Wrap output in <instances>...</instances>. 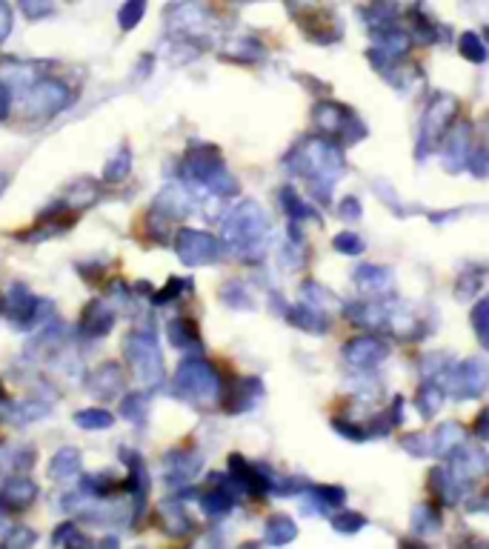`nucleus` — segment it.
<instances>
[{"label":"nucleus","mask_w":489,"mask_h":549,"mask_svg":"<svg viewBox=\"0 0 489 549\" xmlns=\"http://www.w3.org/2000/svg\"><path fill=\"white\" fill-rule=\"evenodd\" d=\"M37 463V452L29 444H0V478L26 475Z\"/></svg>","instance_id":"22"},{"label":"nucleus","mask_w":489,"mask_h":549,"mask_svg":"<svg viewBox=\"0 0 489 549\" xmlns=\"http://www.w3.org/2000/svg\"><path fill=\"white\" fill-rule=\"evenodd\" d=\"M387 352H389L387 343H380L375 338H355L344 347V358L355 369H372L387 358Z\"/></svg>","instance_id":"19"},{"label":"nucleus","mask_w":489,"mask_h":549,"mask_svg":"<svg viewBox=\"0 0 489 549\" xmlns=\"http://www.w3.org/2000/svg\"><path fill=\"white\" fill-rule=\"evenodd\" d=\"M287 318H289V324L306 329V332H312V335H321V332H326V326H330L326 324V312L309 307V304H297V307L287 309Z\"/></svg>","instance_id":"28"},{"label":"nucleus","mask_w":489,"mask_h":549,"mask_svg":"<svg viewBox=\"0 0 489 549\" xmlns=\"http://www.w3.org/2000/svg\"><path fill=\"white\" fill-rule=\"evenodd\" d=\"M287 169L312 181V189H330L332 181L344 172V152L326 137H309L301 141L292 152L287 155Z\"/></svg>","instance_id":"3"},{"label":"nucleus","mask_w":489,"mask_h":549,"mask_svg":"<svg viewBox=\"0 0 489 549\" xmlns=\"http://www.w3.org/2000/svg\"><path fill=\"white\" fill-rule=\"evenodd\" d=\"M86 389H89V395L98 397V401H115V397L126 389L124 369H120L118 364H112V361L101 364V366L86 378Z\"/></svg>","instance_id":"14"},{"label":"nucleus","mask_w":489,"mask_h":549,"mask_svg":"<svg viewBox=\"0 0 489 549\" xmlns=\"http://www.w3.org/2000/svg\"><path fill=\"white\" fill-rule=\"evenodd\" d=\"M312 118H315V127L326 135V137H346V141H361V135L366 132L361 127V120L349 112V109L338 106L332 101H323L315 106V112H312Z\"/></svg>","instance_id":"10"},{"label":"nucleus","mask_w":489,"mask_h":549,"mask_svg":"<svg viewBox=\"0 0 489 549\" xmlns=\"http://www.w3.org/2000/svg\"><path fill=\"white\" fill-rule=\"evenodd\" d=\"M80 489H84L86 496H92V498H103V501H109V498L115 496L118 484H115V478H109L106 472H98V475H86V478H84V484H80Z\"/></svg>","instance_id":"38"},{"label":"nucleus","mask_w":489,"mask_h":549,"mask_svg":"<svg viewBox=\"0 0 489 549\" xmlns=\"http://www.w3.org/2000/svg\"><path fill=\"white\" fill-rule=\"evenodd\" d=\"M318 4H321V0H287V6H289V12H292L295 18L304 15V12H309V9H315Z\"/></svg>","instance_id":"55"},{"label":"nucleus","mask_w":489,"mask_h":549,"mask_svg":"<svg viewBox=\"0 0 489 549\" xmlns=\"http://www.w3.org/2000/svg\"><path fill=\"white\" fill-rule=\"evenodd\" d=\"M224 300H226V307H232V309H255V300L249 298L247 286L238 281L224 286Z\"/></svg>","instance_id":"44"},{"label":"nucleus","mask_w":489,"mask_h":549,"mask_svg":"<svg viewBox=\"0 0 489 549\" xmlns=\"http://www.w3.org/2000/svg\"><path fill=\"white\" fill-rule=\"evenodd\" d=\"M124 355L141 387L158 389L163 383V355L152 329H132L124 340Z\"/></svg>","instance_id":"6"},{"label":"nucleus","mask_w":489,"mask_h":549,"mask_svg":"<svg viewBox=\"0 0 489 549\" xmlns=\"http://www.w3.org/2000/svg\"><path fill=\"white\" fill-rule=\"evenodd\" d=\"M238 4H257V0H238Z\"/></svg>","instance_id":"60"},{"label":"nucleus","mask_w":489,"mask_h":549,"mask_svg":"<svg viewBox=\"0 0 489 549\" xmlns=\"http://www.w3.org/2000/svg\"><path fill=\"white\" fill-rule=\"evenodd\" d=\"M355 283L366 295H380L392 286V274L389 269H380V266H361L355 272Z\"/></svg>","instance_id":"31"},{"label":"nucleus","mask_w":489,"mask_h":549,"mask_svg":"<svg viewBox=\"0 0 489 549\" xmlns=\"http://www.w3.org/2000/svg\"><path fill=\"white\" fill-rule=\"evenodd\" d=\"M163 20H167V35L175 44L192 46L195 52L215 46L217 35H221V20L200 0H175L163 12Z\"/></svg>","instance_id":"1"},{"label":"nucleus","mask_w":489,"mask_h":549,"mask_svg":"<svg viewBox=\"0 0 489 549\" xmlns=\"http://www.w3.org/2000/svg\"><path fill=\"white\" fill-rule=\"evenodd\" d=\"M464 441V430L458 427V423H446V427L438 430L435 435V444H432V452H438V455H450L455 449V444Z\"/></svg>","instance_id":"40"},{"label":"nucleus","mask_w":489,"mask_h":549,"mask_svg":"<svg viewBox=\"0 0 489 549\" xmlns=\"http://www.w3.org/2000/svg\"><path fill=\"white\" fill-rule=\"evenodd\" d=\"M6 184H9V175L6 172H0V195L6 192Z\"/></svg>","instance_id":"59"},{"label":"nucleus","mask_w":489,"mask_h":549,"mask_svg":"<svg viewBox=\"0 0 489 549\" xmlns=\"http://www.w3.org/2000/svg\"><path fill=\"white\" fill-rule=\"evenodd\" d=\"M232 480L224 475H209V487L200 492V506L209 518H224L235 510Z\"/></svg>","instance_id":"15"},{"label":"nucleus","mask_w":489,"mask_h":549,"mask_svg":"<svg viewBox=\"0 0 489 549\" xmlns=\"http://www.w3.org/2000/svg\"><path fill=\"white\" fill-rule=\"evenodd\" d=\"M264 387L257 378H243L238 381V387L232 389V395L226 397V412L229 415H240V412H247L249 406H255V401L261 397Z\"/></svg>","instance_id":"27"},{"label":"nucleus","mask_w":489,"mask_h":549,"mask_svg":"<svg viewBox=\"0 0 489 549\" xmlns=\"http://www.w3.org/2000/svg\"><path fill=\"white\" fill-rule=\"evenodd\" d=\"M9 32H12V9L6 0H0V46L6 44Z\"/></svg>","instance_id":"53"},{"label":"nucleus","mask_w":489,"mask_h":549,"mask_svg":"<svg viewBox=\"0 0 489 549\" xmlns=\"http://www.w3.org/2000/svg\"><path fill=\"white\" fill-rule=\"evenodd\" d=\"M18 9L26 20H44L54 12V0H18Z\"/></svg>","instance_id":"45"},{"label":"nucleus","mask_w":489,"mask_h":549,"mask_svg":"<svg viewBox=\"0 0 489 549\" xmlns=\"http://www.w3.org/2000/svg\"><path fill=\"white\" fill-rule=\"evenodd\" d=\"M52 544H54V546H72V549H86V546H89L92 541L86 538L84 532H80V527H77V524H72V520H69V524H61L58 529L52 532Z\"/></svg>","instance_id":"37"},{"label":"nucleus","mask_w":489,"mask_h":549,"mask_svg":"<svg viewBox=\"0 0 489 549\" xmlns=\"http://www.w3.org/2000/svg\"><path fill=\"white\" fill-rule=\"evenodd\" d=\"M489 381V369L481 364V361H469L464 366H458L452 378H450V389L458 395V397H475Z\"/></svg>","instance_id":"20"},{"label":"nucleus","mask_w":489,"mask_h":549,"mask_svg":"<svg viewBox=\"0 0 489 549\" xmlns=\"http://www.w3.org/2000/svg\"><path fill=\"white\" fill-rule=\"evenodd\" d=\"M266 238H269V221L255 201L238 203L235 209L224 217V246L238 252L240 258L252 260L261 255Z\"/></svg>","instance_id":"4"},{"label":"nucleus","mask_w":489,"mask_h":549,"mask_svg":"<svg viewBox=\"0 0 489 549\" xmlns=\"http://www.w3.org/2000/svg\"><path fill=\"white\" fill-rule=\"evenodd\" d=\"M281 203H283V212L292 217V224L309 221V217H315V221H318V215L312 212L301 198H297V192H295L292 186H283V189H281Z\"/></svg>","instance_id":"36"},{"label":"nucleus","mask_w":489,"mask_h":549,"mask_svg":"<svg viewBox=\"0 0 489 549\" xmlns=\"http://www.w3.org/2000/svg\"><path fill=\"white\" fill-rule=\"evenodd\" d=\"M172 387H175V395L183 397L186 404L200 406V409H209V406H215L224 397L221 373H217V369L209 361L198 358V355L186 358L178 366Z\"/></svg>","instance_id":"5"},{"label":"nucleus","mask_w":489,"mask_h":549,"mask_svg":"<svg viewBox=\"0 0 489 549\" xmlns=\"http://www.w3.org/2000/svg\"><path fill=\"white\" fill-rule=\"evenodd\" d=\"M444 404V389L432 387V383H427V387H420V395H418V406L424 415H435V412L441 409Z\"/></svg>","instance_id":"48"},{"label":"nucleus","mask_w":489,"mask_h":549,"mask_svg":"<svg viewBox=\"0 0 489 549\" xmlns=\"http://www.w3.org/2000/svg\"><path fill=\"white\" fill-rule=\"evenodd\" d=\"M120 455H124V463L129 466V478H126V489L132 496V518L138 520L146 510V501H149V489H152V480H149V472H146V463L138 452L132 449H120Z\"/></svg>","instance_id":"12"},{"label":"nucleus","mask_w":489,"mask_h":549,"mask_svg":"<svg viewBox=\"0 0 489 549\" xmlns=\"http://www.w3.org/2000/svg\"><path fill=\"white\" fill-rule=\"evenodd\" d=\"M152 215L160 217L163 224L183 221V217L189 215V198H186L183 184H169L167 189H163L160 195L155 198Z\"/></svg>","instance_id":"18"},{"label":"nucleus","mask_w":489,"mask_h":549,"mask_svg":"<svg viewBox=\"0 0 489 549\" xmlns=\"http://www.w3.org/2000/svg\"><path fill=\"white\" fill-rule=\"evenodd\" d=\"M37 541V535L29 527H9V535L4 538V544L9 549H23V546H32Z\"/></svg>","instance_id":"50"},{"label":"nucleus","mask_w":489,"mask_h":549,"mask_svg":"<svg viewBox=\"0 0 489 549\" xmlns=\"http://www.w3.org/2000/svg\"><path fill=\"white\" fill-rule=\"evenodd\" d=\"M101 195H103V189H101V184L98 181H77V184H72L69 189H66V206H69V209H89V206H94L101 201Z\"/></svg>","instance_id":"29"},{"label":"nucleus","mask_w":489,"mask_h":549,"mask_svg":"<svg viewBox=\"0 0 489 549\" xmlns=\"http://www.w3.org/2000/svg\"><path fill=\"white\" fill-rule=\"evenodd\" d=\"M472 329L478 340L484 343V349H489V298L478 300L472 309Z\"/></svg>","instance_id":"43"},{"label":"nucleus","mask_w":489,"mask_h":549,"mask_svg":"<svg viewBox=\"0 0 489 549\" xmlns=\"http://www.w3.org/2000/svg\"><path fill=\"white\" fill-rule=\"evenodd\" d=\"M304 304H309V307H315V309H326V307H332L335 304V295L332 292H326L323 286H318V283H304Z\"/></svg>","instance_id":"47"},{"label":"nucleus","mask_w":489,"mask_h":549,"mask_svg":"<svg viewBox=\"0 0 489 549\" xmlns=\"http://www.w3.org/2000/svg\"><path fill=\"white\" fill-rule=\"evenodd\" d=\"M0 309H4L6 321L15 329H32L46 318V312L52 309V304L35 298L23 283H12L6 290V295H4V304H0Z\"/></svg>","instance_id":"9"},{"label":"nucleus","mask_w":489,"mask_h":549,"mask_svg":"<svg viewBox=\"0 0 489 549\" xmlns=\"http://www.w3.org/2000/svg\"><path fill=\"white\" fill-rule=\"evenodd\" d=\"M77 221V215L69 209L66 203H52L49 209L40 215V224L32 226L35 232H26V241H44V238H54V235H61V232H66L72 224Z\"/></svg>","instance_id":"16"},{"label":"nucleus","mask_w":489,"mask_h":549,"mask_svg":"<svg viewBox=\"0 0 489 549\" xmlns=\"http://www.w3.org/2000/svg\"><path fill=\"white\" fill-rule=\"evenodd\" d=\"M40 496L37 484L29 475H6L4 484H0V501H4L9 510H26L32 506Z\"/></svg>","instance_id":"17"},{"label":"nucleus","mask_w":489,"mask_h":549,"mask_svg":"<svg viewBox=\"0 0 489 549\" xmlns=\"http://www.w3.org/2000/svg\"><path fill=\"white\" fill-rule=\"evenodd\" d=\"M120 415L129 423H146L149 418V392H129L124 401H120Z\"/></svg>","instance_id":"35"},{"label":"nucleus","mask_w":489,"mask_h":549,"mask_svg":"<svg viewBox=\"0 0 489 549\" xmlns=\"http://www.w3.org/2000/svg\"><path fill=\"white\" fill-rule=\"evenodd\" d=\"M221 58L229 63L252 66V63H261L266 58V49H264L261 40H255V37H229L221 49Z\"/></svg>","instance_id":"24"},{"label":"nucleus","mask_w":489,"mask_h":549,"mask_svg":"<svg viewBox=\"0 0 489 549\" xmlns=\"http://www.w3.org/2000/svg\"><path fill=\"white\" fill-rule=\"evenodd\" d=\"M183 290H189V281H183V278H169L167 286L155 292L152 304H155V307H167V304H172L175 298H183Z\"/></svg>","instance_id":"46"},{"label":"nucleus","mask_w":489,"mask_h":549,"mask_svg":"<svg viewBox=\"0 0 489 549\" xmlns=\"http://www.w3.org/2000/svg\"><path fill=\"white\" fill-rule=\"evenodd\" d=\"M455 109H458V103H455V98H450V94H435L432 98V103L427 106V115H424V129H420V143H427V149L435 146L446 135Z\"/></svg>","instance_id":"11"},{"label":"nucleus","mask_w":489,"mask_h":549,"mask_svg":"<svg viewBox=\"0 0 489 549\" xmlns=\"http://www.w3.org/2000/svg\"><path fill=\"white\" fill-rule=\"evenodd\" d=\"M84 470V458H80V449L75 447H63L54 452V458L49 461V478L52 480H72Z\"/></svg>","instance_id":"26"},{"label":"nucleus","mask_w":489,"mask_h":549,"mask_svg":"<svg viewBox=\"0 0 489 549\" xmlns=\"http://www.w3.org/2000/svg\"><path fill=\"white\" fill-rule=\"evenodd\" d=\"M175 252L183 260V266H209L224 258L226 246L221 238H215L212 232L183 226L178 229V235H175Z\"/></svg>","instance_id":"8"},{"label":"nucleus","mask_w":489,"mask_h":549,"mask_svg":"<svg viewBox=\"0 0 489 549\" xmlns=\"http://www.w3.org/2000/svg\"><path fill=\"white\" fill-rule=\"evenodd\" d=\"M158 518H160L163 532L172 535V538H186V535H192V532H195V520L189 518L186 506H183V498H181V501L175 498V501L160 504Z\"/></svg>","instance_id":"23"},{"label":"nucleus","mask_w":489,"mask_h":549,"mask_svg":"<svg viewBox=\"0 0 489 549\" xmlns=\"http://www.w3.org/2000/svg\"><path fill=\"white\" fill-rule=\"evenodd\" d=\"M181 177L189 189L207 192V195L215 198H235L240 192L235 175L226 169L221 152L207 143L189 146L186 158L181 160Z\"/></svg>","instance_id":"2"},{"label":"nucleus","mask_w":489,"mask_h":549,"mask_svg":"<svg viewBox=\"0 0 489 549\" xmlns=\"http://www.w3.org/2000/svg\"><path fill=\"white\" fill-rule=\"evenodd\" d=\"M398 15H401V9H398L395 0H372V6L363 9L366 23H370L372 29H378V32L380 29H392L395 20H398Z\"/></svg>","instance_id":"30"},{"label":"nucleus","mask_w":489,"mask_h":549,"mask_svg":"<svg viewBox=\"0 0 489 549\" xmlns=\"http://www.w3.org/2000/svg\"><path fill=\"white\" fill-rule=\"evenodd\" d=\"M132 172V149L129 146H120L118 152L109 158L106 169H103V181L106 184H120L126 181Z\"/></svg>","instance_id":"32"},{"label":"nucleus","mask_w":489,"mask_h":549,"mask_svg":"<svg viewBox=\"0 0 489 549\" xmlns=\"http://www.w3.org/2000/svg\"><path fill=\"white\" fill-rule=\"evenodd\" d=\"M332 243H335V250L344 252V255H358V252H363V241L355 235V232H341V235H338Z\"/></svg>","instance_id":"52"},{"label":"nucleus","mask_w":489,"mask_h":549,"mask_svg":"<svg viewBox=\"0 0 489 549\" xmlns=\"http://www.w3.org/2000/svg\"><path fill=\"white\" fill-rule=\"evenodd\" d=\"M167 335H169V343L178 349H186L189 355H200L203 352V340H200V332L192 318H175L169 321L167 326Z\"/></svg>","instance_id":"25"},{"label":"nucleus","mask_w":489,"mask_h":549,"mask_svg":"<svg viewBox=\"0 0 489 549\" xmlns=\"http://www.w3.org/2000/svg\"><path fill=\"white\" fill-rule=\"evenodd\" d=\"M460 54H464L467 61L472 63H484L486 61V46L481 44V37L478 35H464L460 37Z\"/></svg>","instance_id":"49"},{"label":"nucleus","mask_w":489,"mask_h":549,"mask_svg":"<svg viewBox=\"0 0 489 549\" xmlns=\"http://www.w3.org/2000/svg\"><path fill=\"white\" fill-rule=\"evenodd\" d=\"M75 423L80 430H109L115 423V415L106 409H80L75 412Z\"/></svg>","instance_id":"39"},{"label":"nucleus","mask_w":489,"mask_h":549,"mask_svg":"<svg viewBox=\"0 0 489 549\" xmlns=\"http://www.w3.org/2000/svg\"><path fill=\"white\" fill-rule=\"evenodd\" d=\"M341 217H346V221H355V217H361V203L355 198H346L341 203Z\"/></svg>","instance_id":"56"},{"label":"nucleus","mask_w":489,"mask_h":549,"mask_svg":"<svg viewBox=\"0 0 489 549\" xmlns=\"http://www.w3.org/2000/svg\"><path fill=\"white\" fill-rule=\"evenodd\" d=\"M309 501H312V512H330L332 506H341L346 501V492L341 487H312Z\"/></svg>","instance_id":"34"},{"label":"nucleus","mask_w":489,"mask_h":549,"mask_svg":"<svg viewBox=\"0 0 489 549\" xmlns=\"http://www.w3.org/2000/svg\"><path fill=\"white\" fill-rule=\"evenodd\" d=\"M203 470L198 449H175L167 455V480L169 484H189Z\"/></svg>","instance_id":"21"},{"label":"nucleus","mask_w":489,"mask_h":549,"mask_svg":"<svg viewBox=\"0 0 489 549\" xmlns=\"http://www.w3.org/2000/svg\"><path fill=\"white\" fill-rule=\"evenodd\" d=\"M49 415V404L46 401H40V397H29V401H23L18 404V415H15V423L20 427H26V423H32V421H40V418H46Z\"/></svg>","instance_id":"42"},{"label":"nucleus","mask_w":489,"mask_h":549,"mask_svg":"<svg viewBox=\"0 0 489 549\" xmlns=\"http://www.w3.org/2000/svg\"><path fill=\"white\" fill-rule=\"evenodd\" d=\"M146 15V0H126L124 6L118 9V23L124 32H132Z\"/></svg>","instance_id":"41"},{"label":"nucleus","mask_w":489,"mask_h":549,"mask_svg":"<svg viewBox=\"0 0 489 549\" xmlns=\"http://www.w3.org/2000/svg\"><path fill=\"white\" fill-rule=\"evenodd\" d=\"M366 524V518L358 512H341V515H332V527L338 532H358Z\"/></svg>","instance_id":"51"},{"label":"nucleus","mask_w":489,"mask_h":549,"mask_svg":"<svg viewBox=\"0 0 489 549\" xmlns=\"http://www.w3.org/2000/svg\"><path fill=\"white\" fill-rule=\"evenodd\" d=\"M75 89L58 78H35L29 86L20 92V109L29 118L49 120L54 115L66 112L75 103Z\"/></svg>","instance_id":"7"},{"label":"nucleus","mask_w":489,"mask_h":549,"mask_svg":"<svg viewBox=\"0 0 489 549\" xmlns=\"http://www.w3.org/2000/svg\"><path fill=\"white\" fill-rule=\"evenodd\" d=\"M115 321H118V309L109 304L103 298H94L92 304H86L84 315H80V332L89 340H98V338H106L109 332L115 329Z\"/></svg>","instance_id":"13"},{"label":"nucleus","mask_w":489,"mask_h":549,"mask_svg":"<svg viewBox=\"0 0 489 549\" xmlns=\"http://www.w3.org/2000/svg\"><path fill=\"white\" fill-rule=\"evenodd\" d=\"M9 109H12V86L6 80H0V123L9 118Z\"/></svg>","instance_id":"54"},{"label":"nucleus","mask_w":489,"mask_h":549,"mask_svg":"<svg viewBox=\"0 0 489 549\" xmlns=\"http://www.w3.org/2000/svg\"><path fill=\"white\" fill-rule=\"evenodd\" d=\"M295 535H297V527H295L292 518H287V515H272V518L266 520V544L283 546V544L295 541Z\"/></svg>","instance_id":"33"},{"label":"nucleus","mask_w":489,"mask_h":549,"mask_svg":"<svg viewBox=\"0 0 489 549\" xmlns=\"http://www.w3.org/2000/svg\"><path fill=\"white\" fill-rule=\"evenodd\" d=\"M475 432H478L481 438H486V441H489V409L478 418V423H475Z\"/></svg>","instance_id":"57"},{"label":"nucleus","mask_w":489,"mask_h":549,"mask_svg":"<svg viewBox=\"0 0 489 549\" xmlns=\"http://www.w3.org/2000/svg\"><path fill=\"white\" fill-rule=\"evenodd\" d=\"M6 512H9V506L0 501V527H9V520H6Z\"/></svg>","instance_id":"58"}]
</instances>
